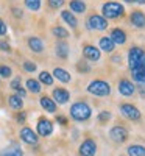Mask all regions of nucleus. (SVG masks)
<instances>
[{
	"label": "nucleus",
	"instance_id": "f257e3e1",
	"mask_svg": "<svg viewBox=\"0 0 145 156\" xmlns=\"http://www.w3.org/2000/svg\"><path fill=\"white\" fill-rule=\"evenodd\" d=\"M128 66L129 69L145 67V50L140 47H131L128 51Z\"/></svg>",
	"mask_w": 145,
	"mask_h": 156
},
{
	"label": "nucleus",
	"instance_id": "f03ea898",
	"mask_svg": "<svg viewBox=\"0 0 145 156\" xmlns=\"http://www.w3.org/2000/svg\"><path fill=\"white\" fill-rule=\"evenodd\" d=\"M92 114V109L90 106L87 105V103L84 101H76L73 103V105L70 106V115H72V119L78 120V122H84L87 120L89 117Z\"/></svg>",
	"mask_w": 145,
	"mask_h": 156
},
{
	"label": "nucleus",
	"instance_id": "7ed1b4c3",
	"mask_svg": "<svg viewBox=\"0 0 145 156\" xmlns=\"http://www.w3.org/2000/svg\"><path fill=\"white\" fill-rule=\"evenodd\" d=\"M101 14L104 19H117L125 14V8L118 2H106L101 6Z\"/></svg>",
	"mask_w": 145,
	"mask_h": 156
},
{
	"label": "nucleus",
	"instance_id": "20e7f679",
	"mask_svg": "<svg viewBox=\"0 0 145 156\" xmlns=\"http://www.w3.org/2000/svg\"><path fill=\"white\" fill-rule=\"evenodd\" d=\"M87 92H90L92 95H97V97H106L111 94V86L109 83L103 81V80H94L89 83Z\"/></svg>",
	"mask_w": 145,
	"mask_h": 156
},
{
	"label": "nucleus",
	"instance_id": "39448f33",
	"mask_svg": "<svg viewBox=\"0 0 145 156\" xmlns=\"http://www.w3.org/2000/svg\"><path fill=\"white\" fill-rule=\"evenodd\" d=\"M108 20L104 19L100 14H92L87 19V28L89 30H94V31H101V30H106L108 28Z\"/></svg>",
	"mask_w": 145,
	"mask_h": 156
},
{
	"label": "nucleus",
	"instance_id": "423d86ee",
	"mask_svg": "<svg viewBox=\"0 0 145 156\" xmlns=\"http://www.w3.org/2000/svg\"><path fill=\"white\" fill-rule=\"evenodd\" d=\"M120 111L122 114L129 120H139L140 119V111L134 106V105H129V103H123L120 105Z\"/></svg>",
	"mask_w": 145,
	"mask_h": 156
},
{
	"label": "nucleus",
	"instance_id": "0eeeda50",
	"mask_svg": "<svg viewBox=\"0 0 145 156\" xmlns=\"http://www.w3.org/2000/svg\"><path fill=\"white\" fill-rule=\"evenodd\" d=\"M109 137L117 142V144H122V142H125L128 139V131H126V128L123 126H114L111 128V131H109Z\"/></svg>",
	"mask_w": 145,
	"mask_h": 156
},
{
	"label": "nucleus",
	"instance_id": "6e6552de",
	"mask_svg": "<svg viewBox=\"0 0 145 156\" xmlns=\"http://www.w3.org/2000/svg\"><path fill=\"white\" fill-rule=\"evenodd\" d=\"M97 151V144L94 139H86L83 140V144L80 147V154L81 156H95Z\"/></svg>",
	"mask_w": 145,
	"mask_h": 156
},
{
	"label": "nucleus",
	"instance_id": "1a4fd4ad",
	"mask_svg": "<svg viewBox=\"0 0 145 156\" xmlns=\"http://www.w3.org/2000/svg\"><path fill=\"white\" fill-rule=\"evenodd\" d=\"M37 133L41 136H44V137L50 136L51 133H53V123H51L48 119H39V122H37Z\"/></svg>",
	"mask_w": 145,
	"mask_h": 156
},
{
	"label": "nucleus",
	"instance_id": "9d476101",
	"mask_svg": "<svg viewBox=\"0 0 145 156\" xmlns=\"http://www.w3.org/2000/svg\"><path fill=\"white\" fill-rule=\"evenodd\" d=\"M83 55L87 61H98L100 59V48L95 45H84Z\"/></svg>",
	"mask_w": 145,
	"mask_h": 156
},
{
	"label": "nucleus",
	"instance_id": "9b49d317",
	"mask_svg": "<svg viewBox=\"0 0 145 156\" xmlns=\"http://www.w3.org/2000/svg\"><path fill=\"white\" fill-rule=\"evenodd\" d=\"M20 139L23 142H27V144H31V145L37 144V134L33 131L31 128H27V126L20 129Z\"/></svg>",
	"mask_w": 145,
	"mask_h": 156
},
{
	"label": "nucleus",
	"instance_id": "f8f14e48",
	"mask_svg": "<svg viewBox=\"0 0 145 156\" xmlns=\"http://www.w3.org/2000/svg\"><path fill=\"white\" fill-rule=\"evenodd\" d=\"M134 90H136V87L129 80H120V83H118V92H120L123 97L133 95Z\"/></svg>",
	"mask_w": 145,
	"mask_h": 156
},
{
	"label": "nucleus",
	"instance_id": "ddd939ff",
	"mask_svg": "<svg viewBox=\"0 0 145 156\" xmlns=\"http://www.w3.org/2000/svg\"><path fill=\"white\" fill-rule=\"evenodd\" d=\"M111 41L114 42V45H123L126 42V33L122 28H114L111 31Z\"/></svg>",
	"mask_w": 145,
	"mask_h": 156
},
{
	"label": "nucleus",
	"instance_id": "4468645a",
	"mask_svg": "<svg viewBox=\"0 0 145 156\" xmlns=\"http://www.w3.org/2000/svg\"><path fill=\"white\" fill-rule=\"evenodd\" d=\"M69 97H70V94H69L65 89H62V87H56V89L53 90V101H55V103L64 105V103L69 101Z\"/></svg>",
	"mask_w": 145,
	"mask_h": 156
},
{
	"label": "nucleus",
	"instance_id": "2eb2a0df",
	"mask_svg": "<svg viewBox=\"0 0 145 156\" xmlns=\"http://www.w3.org/2000/svg\"><path fill=\"white\" fill-rule=\"evenodd\" d=\"M131 23H133V27L136 28H143L145 27V14L140 11H134L131 12Z\"/></svg>",
	"mask_w": 145,
	"mask_h": 156
},
{
	"label": "nucleus",
	"instance_id": "dca6fc26",
	"mask_svg": "<svg viewBox=\"0 0 145 156\" xmlns=\"http://www.w3.org/2000/svg\"><path fill=\"white\" fill-rule=\"evenodd\" d=\"M98 47H100L103 51H106V53H111V51H114V48H115L114 42L111 41V37H108V36H104V37L100 39Z\"/></svg>",
	"mask_w": 145,
	"mask_h": 156
},
{
	"label": "nucleus",
	"instance_id": "f3484780",
	"mask_svg": "<svg viewBox=\"0 0 145 156\" xmlns=\"http://www.w3.org/2000/svg\"><path fill=\"white\" fill-rule=\"evenodd\" d=\"M28 47H30L33 51H36V53H41V51L44 50V42H42L39 37L33 36V37L28 39Z\"/></svg>",
	"mask_w": 145,
	"mask_h": 156
},
{
	"label": "nucleus",
	"instance_id": "a211bd4d",
	"mask_svg": "<svg viewBox=\"0 0 145 156\" xmlns=\"http://www.w3.org/2000/svg\"><path fill=\"white\" fill-rule=\"evenodd\" d=\"M53 76L58 78L61 83H69L70 81V73L65 70V69H61V67H56L53 70Z\"/></svg>",
	"mask_w": 145,
	"mask_h": 156
},
{
	"label": "nucleus",
	"instance_id": "6ab92c4d",
	"mask_svg": "<svg viewBox=\"0 0 145 156\" xmlns=\"http://www.w3.org/2000/svg\"><path fill=\"white\" fill-rule=\"evenodd\" d=\"M69 6H70V12H76V14H83L86 11V3L83 0H72Z\"/></svg>",
	"mask_w": 145,
	"mask_h": 156
},
{
	"label": "nucleus",
	"instance_id": "aec40b11",
	"mask_svg": "<svg viewBox=\"0 0 145 156\" xmlns=\"http://www.w3.org/2000/svg\"><path fill=\"white\" fill-rule=\"evenodd\" d=\"M41 106L47 112H55L56 111V103L51 100L50 97H41Z\"/></svg>",
	"mask_w": 145,
	"mask_h": 156
},
{
	"label": "nucleus",
	"instance_id": "412c9836",
	"mask_svg": "<svg viewBox=\"0 0 145 156\" xmlns=\"http://www.w3.org/2000/svg\"><path fill=\"white\" fill-rule=\"evenodd\" d=\"M61 17H62V20L67 23V25H70L72 28H75L76 25H78L76 17L73 16V12H70V11H62V12H61Z\"/></svg>",
	"mask_w": 145,
	"mask_h": 156
},
{
	"label": "nucleus",
	"instance_id": "4be33fe9",
	"mask_svg": "<svg viewBox=\"0 0 145 156\" xmlns=\"http://www.w3.org/2000/svg\"><path fill=\"white\" fill-rule=\"evenodd\" d=\"M131 75H133V80L143 84L145 86V67H140V69H133L131 70Z\"/></svg>",
	"mask_w": 145,
	"mask_h": 156
},
{
	"label": "nucleus",
	"instance_id": "5701e85b",
	"mask_svg": "<svg viewBox=\"0 0 145 156\" xmlns=\"http://www.w3.org/2000/svg\"><path fill=\"white\" fill-rule=\"evenodd\" d=\"M0 156H23V153H22L20 147H17V145H11V147L5 148L2 153H0Z\"/></svg>",
	"mask_w": 145,
	"mask_h": 156
},
{
	"label": "nucleus",
	"instance_id": "b1692460",
	"mask_svg": "<svg viewBox=\"0 0 145 156\" xmlns=\"http://www.w3.org/2000/svg\"><path fill=\"white\" fill-rule=\"evenodd\" d=\"M56 55L62 59H65L69 56V45L65 42H58L56 44Z\"/></svg>",
	"mask_w": 145,
	"mask_h": 156
},
{
	"label": "nucleus",
	"instance_id": "393cba45",
	"mask_svg": "<svg viewBox=\"0 0 145 156\" xmlns=\"http://www.w3.org/2000/svg\"><path fill=\"white\" fill-rule=\"evenodd\" d=\"M128 154L129 156H145V147L143 145H129Z\"/></svg>",
	"mask_w": 145,
	"mask_h": 156
},
{
	"label": "nucleus",
	"instance_id": "a878e982",
	"mask_svg": "<svg viewBox=\"0 0 145 156\" xmlns=\"http://www.w3.org/2000/svg\"><path fill=\"white\" fill-rule=\"evenodd\" d=\"M8 103H9V106L12 109H22L23 108V101H22V98L19 95H11L9 100H8Z\"/></svg>",
	"mask_w": 145,
	"mask_h": 156
},
{
	"label": "nucleus",
	"instance_id": "bb28decb",
	"mask_svg": "<svg viewBox=\"0 0 145 156\" xmlns=\"http://www.w3.org/2000/svg\"><path fill=\"white\" fill-rule=\"evenodd\" d=\"M27 89L30 90V92H33V94H37V92H41V84H39L37 80L30 78V80H27Z\"/></svg>",
	"mask_w": 145,
	"mask_h": 156
},
{
	"label": "nucleus",
	"instance_id": "cd10ccee",
	"mask_svg": "<svg viewBox=\"0 0 145 156\" xmlns=\"http://www.w3.org/2000/svg\"><path fill=\"white\" fill-rule=\"evenodd\" d=\"M39 81L41 83H44V84H47V86H50V84H53V76H51L48 72H41L39 73Z\"/></svg>",
	"mask_w": 145,
	"mask_h": 156
},
{
	"label": "nucleus",
	"instance_id": "c85d7f7f",
	"mask_svg": "<svg viewBox=\"0 0 145 156\" xmlns=\"http://www.w3.org/2000/svg\"><path fill=\"white\" fill-rule=\"evenodd\" d=\"M51 33H53L56 37H61V39H64V37H67V36H69V31L65 30V28H62V27H53Z\"/></svg>",
	"mask_w": 145,
	"mask_h": 156
},
{
	"label": "nucleus",
	"instance_id": "c756f323",
	"mask_svg": "<svg viewBox=\"0 0 145 156\" xmlns=\"http://www.w3.org/2000/svg\"><path fill=\"white\" fill-rule=\"evenodd\" d=\"M25 6L31 11H37L41 8V0H25Z\"/></svg>",
	"mask_w": 145,
	"mask_h": 156
},
{
	"label": "nucleus",
	"instance_id": "7c9ffc66",
	"mask_svg": "<svg viewBox=\"0 0 145 156\" xmlns=\"http://www.w3.org/2000/svg\"><path fill=\"white\" fill-rule=\"evenodd\" d=\"M11 73H12V70H11V67H8V66H0V76L2 78H8V76H11Z\"/></svg>",
	"mask_w": 145,
	"mask_h": 156
},
{
	"label": "nucleus",
	"instance_id": "2f4dec72",
	"mask_svg": "<svg viewBox=\"0 0 145 156\" xmlns=\"http://www.w3.org/2000/svg\"><path fill=\"white\" fill-rule=\"evenodd\" d=\"M109 119H111V112H109V111H101V112L98 114V122H101V123L108 122Z\"/></svg>",
	"mask_w": 145,
	"mask_h": 156
},
{
	"label": "nucleus",
	"instance_id": "473e14b6",
	"mask_svg": "<svg viewBox=\"0 0 145 156\" xmlns=\"http://www.w3.org/2000/svg\"><path fill=\"white\" fill-rule=\"evenodd\" d=\"M64 5V0H48V6L53 8V9H58Z\"/></svg>",
	"mask_w": 145,
	"mask_h": 156
},
{
	"label": "nucleus",
	"instance_id": "72a5a7b5",
	"mask_svg": "<svg viewBox=\"0 0 145 156\" xmlns=\"http://www.w3.org/2000/svg\"><path fill=\"white\" fill-rule=\"evenodd\" d=\"M23 69L27 72H36V64L31 62V61H25L23 62Z\"/></svg>",
	"mask_w": 145,
	"mask_h": 156
},
{
	"label": "nucleus",
	"instance_id": "f704fd0d",
	"mask_svg": "<svg viewBox=\"0 0 145 156\" xmlns=\"http://www.w3.org/2000/svg\"><path fill=\"white\" fill-rule=\"evenodd\" d=\"M11 87H12V89H16V90L20 87V78H19V76H17V78H14V80L11 81Z\"/></svg>",
	"mask_w": 145,
	"mask_h": 156
},
{
	"label": "nucleus",
	"instance_id": "c9c22d12",
	"mask_svg": "<svg viewBox=\"0 0 145 156\" xmlns=\"http://www.w3.org/2000/svg\"><path fill=\"white\" fill-rule=\"evenodd\" d=\"M0 50H3V51H9V50H11V47H9V44H8L6 41H0Z\"/></svg>",
	"mask_w": 145,
	"mask_h": 156
},
{
	"label": "nucleus",
	"instance_id": "e433bc0d",
	"mask_svg": "<svg viewBox=\"0 0 145 156\" xmlns=\"http://www.w3.org/2000/svg\"><path fill=\"white\" fill-rule=\"evenodd\" d=\"M3 34H6V23L0 19V36H3Z\"/></svg>",
	"mask_w": 145,
	"mask_h": 156
},
{
	"label": "nucleus",
	"instance_id": "4c0bfd02",
	"mask_svg": "<svg viewBox=\"0 0 145 156\" xmlns=\"http://www.w3.org/2000/svg\"><path fill=\"white\" fill-rule=\"evenodd\" d=\"M12 14H14L16 17H22V14H23V12H22L19 8H12Z\"/></svg>",
	"mask_w": 145,
	"mask_h": 156
},
{
	"label": "nucleus",
	"instance_id": "58836bf2",
	"mask_svg": "<svg viewBox=\"0 0 145 156\" xmlns=\"http://www.w3.org/2000/svg\"><path fill=\"white\" fill-rule=\"evenodd\" d=\"M58 122H59L61 125H65V123H67V119H65V117H61V115H59V117H58Z\"/></svg>",
	"mask_w": 145,
	"mask_h": 156
},
{
	"label": "nucleus",
	"instance_id": "ea45409f",
	"mask_svg": "<svg viewBox=\"0 0 145 156\" xmlns=\"http://www.w3.org/2000/svg\"><path fill=\"white\" fill-rule=\"evenodd\" d=\"M17 120H19V122H20V123H22V122H23V120H25V112H20V114H19V115H17Z\"/></svg>",
	"mask_w": 145,
	"mask_h": 156
},
{
	"label": "nucleus",
	"instance_id": "a19ab883",
	"mask_svg": "<svg viewBox=\"0 0 145 156\" xmlns=\"http://www.w3.org/2000/svg\"><path fill=\"white\" fill-rule=\"evenodd\" d=\"M17 92H19V97H20V98H22V97H25V94H27L22 87H19V89H17Z\"/></svg>",
	"mask_w": 145,
	"mask_h": 156
},
{
	"label": "nucleus",
	"instance_id": "79ce46f5",
	"mask_svg": "<svg viewBox=\"0 0 145 156\" xmlns=\"http://www.w3.org/2000/svg\"><path fill=\"white\" fill-rule=\"evenodd\" d=\"M140 95H142V97L145 95V87H143V84H140Z\"/></svg>",
	"mask_w": 145,
	"mask_h": 156
},
{
	"label": "nucleus",
	"instance_id": "37998d69",
	"mask_svg": "<svg viewBox=\"0 0 145 156\" xmlns=\"http://www.w3.org/2000/svg\"><path fill=\"white\" fill-rule=\"evenodd\" d=\"M120 59H122L120 56H114V58H112V61H114V62H118V61H120Z\"/></svg>",
	"mask_w": 145,
	"mask_h": 156
},
{
	"label": "nucleus",
	"instance_id": "c03bdc74",
	"mask_svg": "<svg viewBox=\"0 0 145 156\" xmlns=\"http://www.w3.org/2000/svg\"><path fill=\"white\" fill-rule=\"evenodd\" d=\"M136 3H139V5H145V0H134Z\"/></svg>",
	"mask_w": 145,
	"mask_h": 156
},
{
	"label": "nucleus",
	"instance_id": "a18cd8bd",
	"mask_svg": "<svg viewBox=\"0 0 145 156\" xmlns=\"http://www.w3.org/2000/svg\"><path fill=\"white\" fill-rule=\"evenodd\" d=\"M125 2H126V3H133V2H134V0H125Z\"/></svg>",
	"mask_w": 145,
	"mask_h": 156
}]
</instances>
